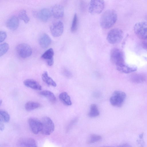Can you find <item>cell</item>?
<instances>
[{
    "mask_svg": "<svg viewBox=\"0 0 147 147\" xmlns=\"http://www.w3.org/2000/svg\"><path fill=\"white\" fill-rule=\"evenodd\" d=\"M76 122V120L75 119L71 121V122L69 124L67 128V131H68L73 126L74 124Z\"/></svg>",
    "mask_w": 147,
    "mask_h": 147,
    "instance_id": "obj_32",
    "label": "cell"
},
{
    "mask_svg": "<svg viewBox=\"0 0 147 147\" xmlns=\"http://www.w3.org/2000/svg\"><path fill=\"white\" fill-rule=\"evenodd\" d=\"M59 98L61 101L65 105L70 106L72 104L70 96L65 92L61 93L59 95Z\"/></svg>",
    "mask_w": 147,
    "mask_h": 147,
    "instance_id": "obj_19",
    "label": "cell"
},
{
    "mask_svg": "<svg viewBox=\"0 0 147 147\" xmlns=\"http://www.w3.org/2000/svg\"><path fill=\"white\" fill-rule=\"evenodd\" d=\"M30 127L32 133L37 134L40 132L42 128L41 121L34 118H30L28 120Z\"/></svg>",
    "mask_w": 147,
    "mask_h": 147,
    "instance_id": "obj_9",
    "label": "cell"
},
{
    "mask_svg": "<svg viewBox=\"0 0 147 147\" xmlns=\"http://www.w3.org/2000/svg\"><path fill=\"white\" fill-rule=\"evenodd\" d=\"M105 2L103 0H94L90 1L89 6V12L93 15L101 13L105 7Z\"/></svg>",
    "mask_w": 147,
    "mask_h": 147,
    "instance_id": "obj_6",
    "label": "cell"
},
{
    "mask_svg": "<svg viewBox=\"0 0 147 147\" xmlns=\"http://www.w3.org/2000/svg\"><path fill=\"white\" fill-rule=\"evenodd\" d=\"M123 36L122 30L119 28L112 29L108 33L107 40L111 44H115L119 42L122 40Z\"/></svg>",
    "mask_w": 147,
    "mask_h": 147,
    "instance_id": "obj_2",
    "label": "cell"
},
{
    "mask_svg": "<svg viewBox=\"0 0 147 147\" xmlns=\"http://www.w3.org/2000/svg\"><path fill=\"white\" fill-rule=\"evenodd\" d=\"M50 30L52 35L55 37H59L62 34L64 30V25L61 21L53 23L51 26Z\"/></svg>",
    "mask_w": 147,
    "mask_h": 147,
    "instance_id": "obj_10",
    "label": "cell"
},
{
    "mask_svg": "<svg viewBox=\"0 0 147 147\" xmlns=\"http://www.w3.org/2000/svg\"><path fill=\"white\" fill-rule=\"evenodd\" d=\"M40 106V104L37 102L30 101L27 102L25 105L26 110L30 111L39 108Z\"/></svg>",
    "mask_w": 147,
    "mask_h": 147,
    "instance_id": "obj_21",
    "label": "cell"
},
{
    "mask_svg": "<svg viewBox=\"0 0 147 147\" xmlns=\"http://www.w3.org/2000/svg\"><path fill=\"white\" fill-rule=\"evenodd\" d=\"M144 47L146 49H147V42H146L143 43Z\"/></svg>",
    "mask_w": 147,
    "mask_h": 147,
    "instance_id": "obj_35",
    "label": "cell"
},
{
    "mask_svg": "<svg viewBox=\"0 0 147 147\" xmlns=\"http://www.w3.org/2000/svg\"><path fill=\"white\" fill-rule=\"evenodd\" d=\"M34 14L36 18L43 22L47 21L51 15L50 10L46 8H43L38 11H35Z\"/></svg>",
    "mask_w": 147,
    "mask_h": 147,
    "instance_id": "obj_11",
    "label": "cell"
},
{
    "mask_svg": "<svg viewBox=\"0 0 147 147\" xmlns=\"http://www.w3.org/2000/svg\"><path fill=\"white\" fill-rule=\"evenodd\" d=\"M134 30L139 38L147 40V22L142 21L136 23L134 26Z\"/></svg>",
    "mask_w": 147,
    "mask_h": 147,
    "instance_id": "obj_3",
    "label": "cell"
},
{
    "mask_svg": "<svg viewBox=\"0 0 147 147\" xmlns=\"http://www.w3.org/2000/svg\"><path fill=\"white\" fill-rule=\"evenodd\" d=\"M102 147H114L111 146H105Z\"/></svg>",
    "mask_w": 147,
    "mask_h": 147,
    "instance_id": "obj_36",
    "label": "cell"
},
{
    "mask_svg": "<svg viewBox=\"0 0 147 147\" xmlns=\"http://www.w3.org/2000/svg\"><path fill=\"white\" fill-rule=\"evenodd\" d=\"M99 114V111L97 105L95 104L91 105L88 114V116L90 117H94L98 116Z\"/></svg>",
    "mask_w": 147,
    "mask_h": 147,
    "instance_id": "obj_24",
    "label": "cell"
},
{
    "mask_svg": "<svg viewBox=\"0 0 147 147\" xmlns=\"http://www.w3.org/2000/svg\"><path fill=\"white\" fill-rule=\"evenodd\" d=\"M42 78L43 81L48 85L53 87L56 86V83L49 76L47 71H45L43 72L42 75Z\"/></svg>",
    "mask_w": 147,
    "mask_h": 147,
    "instance_id": "obj_20",
    "label": "cell"
},
{
    "mask_svg": "<svg viewBox=\"0 0 147 147\" xmlns=\"http://www.w3.org/2000/svg\"><path fill=\"white\" fill-rule=\"evenodd\" d=\"M18 143L20 147H37L35 141L31 138L21 139Z\"/></svg>",
    "mask_w": 147,
    "mask_h": 147,
    "instance_id": "obj_13",
    "label": "cell"
},
{
    "mask_svg": "<svg viewBox=\"0 0 147 147\" xmlns=\"http://www.w3.org/2000/svg\"><path fill=\"white\" fill-rule=\"evenodd\" d=\"M144 134L142 133L140 134L138 138L136 140L137 144L138 147H144L145 142L144 140Z\"/></svg>",
    "mask_w": 147,
    "mask_h": 147,
    "instance_id": "obj_30",
    "label": "cell"
},
{
    "mask_svg": "<svg viewBox=\"0 0 147 147\" xmlns=\"http://www.w3.org/2000/svg\"><path fill=\"white\" fill-rule=\"evenodd\" d=\"M10 117L8 113L4 110L0 111V121L3 122H8L10 120Z\"/></svg>",
    "mask_w": 147,
    "mask_h": 147,
    "instance_id": "obj_25",
    "label": "cell"
},
{
    "mask_svg": "<svg viewBox=\"0 0 147 147\" xmlns=\"http://www.w3.org/2000/svg\"><path fill=\"white\" fill-rule=\"evenodd\" d=\"M110 58L112 63L116 66L125 63L123 53L120 49L118 48H114L111 50Z\"/></svg>",
    "mask_w": 147,
    "mask_h": 147,
    "instance_id": "obj_4",
    "label": "cell"
},
{
    "mask_svg": "<svg viewBox=\"0 0 147 147\" xmlns=\"http://www.w3.org/2000/svg\"><path fill=\"white\" fill-rule=\"evenodd\" d=\"M131 81L135 83H140L144 82L146 77L144 75L138 74H134L130 77Z\"/></svg>",
    "mask_w": 147,
    "mask_h": 147,
    "instance_id": "obj_23",
    "label": "cell"
},
{
    "mask_svg": "<svg viewBox=\"0 0 147 147\" xmlns=\"http://www.w3.org/2000/svg\"><path fill=\"white\" fill-rule=\"evenodd\" d=\"M51 12L55 18H62L64 13V8L61 5H55L52 8Z\"/></svg>",
    "mask_w": 147,
    "mask_h": 147,
    "instance_id": "obj_16",
    "label": "cell"
},
{
    "mask_svg": "<svg viewBox=\"0 0 147 147\" xmlns=\"http://www.w3.org/2000/svg\"><path fill=\"white\" fill-rule=\"evenodd\" d=\"M24 84L26 86L33 89L38 90L42 89V86L39 84L33 79H26L24 81Z\"/></svg>",
    "mask_w": 147,
    "mask_h": 147,
    "instance_id": "obj_18",
    "label": "cell"
},
{
    "mask_svg": "<svg viewBox=\"0 0 147 147\" xmlns=\"http://www.w3.org/2000/svg\"><path fill=\"white\" fill-rule=\"evenodd\" d=\"M78 18L76 13L74 15L71 26V30L72 32H75L78 28Z\"/></svg>",
    "mask_w": 147,
    "mask_h": 147,
    "instance_id": "obj_26",
    "label": "cell"
},
{
    "mask_svg": "<svg viewBox=\"0 0 147 147\" xmlns=\"http://www.w3.org/2000/svg\"><path fill=\"white\" fill-rule=\"evenodd\" d=\"M9 48L8 44L6 42L1 44L0 45V56L3 55L8 51Z\"/></svg>",
    "mask_w": 147,
    "mask_h": 147,
    "instance_id": "obj_29",
    "label": "cell"
},
{
    "mask_svg": "<svg viewBox=\"0 0 147 147\" xmlns=\"http://www.w3.org/2000/svg\"><path fill=\"white\" fill-rule=\"evenodd\" d=\"M7 34L6 32L3 31H1L0 33V42H3L6 38Z\"/></svg>",
    "mask_w": 147,
    "mask_h": 147,
    "instance_id": "obj_31",
    "label": "cell"
},
{
    "mask_svg": "<svg viewBox=\"0 0 147 147\" xmlns=\"http://www.w3.org/2000/svg\"><path fill=\"white\" fill-rule=\"evenodd\" d=\"M126 97L125 93L122 91H115L110 98V102L113 106L121 107L123 104Z\"/></svg>",
    "mask_w": 147,
    "mask_h": 147,
    "instance_id": "obj_5",
    "label": "cell"
},
{
    "mask_svg": "<svg viewBox=\"0 0 147 147\" xmlns=\"http://www.w3.org/2000/svg\"><path fill=\"white\" fill-rule=\"evenodd\" d=\"M41 121L42 128L40 132L45 135H50L55 129V125L53 121L50 118L47 117H43Z\"/></svg>",
    "mask_w": 147,
    "mask_h": 147,
    "instance_id": "obj_7",
    "label": "cell"
},
{
    "mask_svg": "<svg viewBox=\"0 0 147 147\" xmlns=\"http://www.w3.org/2000/svg\"><path fill=\"white\" fill-rule=\"evenodd\" d=\"M51 42V39L46 33L42 34L38 39V43L40 47L43 48H47Z\"/></svg>",
    "mask_w": 147,
    "mask_h": 147,
    "instance_id": "obj_15",
    "label": "cell"
},
{
    "mask_svg": "<svg viewBox=\"0 0 147 147\" xmlns=\"http://www.w3.org/2000/svg\"><path fill=\"white\" fill-rule=\"evenodd\" d=\"M54 52L53 49L51 48L46 51L42 55L41 57L46 60L47 65L51 66L54 63L53 56Z\"/></svg>",
    "mask_w": 147,
    "mask_h": 147,
    "instance_id": "obj_12",
    "label": "cell"
},
{
    "mask_svg": "<svg viewBox=\"0 0 147 147\" xmlns=\"http://www.w3.org/2000/svg\"><path fill=\"white\" fill-rule=\"evenodd\" d=\"M117 147H132L131 145L127 143H125L119 145Z\"/></svg>",
    "mask_w": 147,
    "mask_h": 147,
    "instance_id": "obj_34",
    "label": "cell"
},
{
    "mask_svg": "<svg viewBox=\"0 0 147 147\" xmlns=\"http://www.w3.org/2000/svg\"><path fill=\"white\" fill-rule=\"evenodd\" d=\"M116 68L119 71L125 74L134 72L137 69L135 66L129 65L125 63L116 66Z\"/></svg>",
    "mask_w": 147,
    "mask_h": 147,
    "instance_id": "obj_17",
    "label": "cell"
},
{
    "mask_svg": "<svg viewBox=\"0 0 147 147\" xmlns=\"http://www.w3.org/2000/svg\"><path fill=\"white\" fill-rule=\"evenodd\" d=\"M17 53L22 58L30 56L32 53V49L30 46L26 43H22L17 45L16 48Z\"/></svg>",
    "mask_w": 147,
    "mask_h": 147,
    "instance_id": "obj_8",
    "label": "cell"
},
{
    "mask_svg": "<svg viewBox=\"0 0 147 147\" xmlns=\"http://www.w3.org/2000/svg\"><path fill=\"white\" fill-rule=\"evenodd\" d=\"M117 19V13L114 10L108 9L102 14L100 19L101 27L105 29H108L112 27Z\"/></svg>",
    "mask_w": 147,
    "mask_h": 147,
    "instance_id": "obj_1",
    "label": "cell"
},
{
    "mask_svg": "<svg viewBox=\"0 0 147 147\" xmlns=\"http://www.w3.org/2000/svg\"><path fill=\"white\" fill-rule=\"evenodd\" d=\"M18 17L20 19L23 20L25 23H28L29 21V18L27 14L26 11L25 10H21L19 12Z\"/></svg>",
    "mask_w": 147,
    "mask_h": 147,
    "instance_id": "obj_27",
    "label": "cell"
},
{
    "mask_svg": "<svg viewBox=\"0 0 147 147\" xmlns=\"http://www.w3.org/2000/svg\"><path fill=\"white\" fill-rule=\"evenodd\" d=\"M102 139V137L99 135L96 134L91 135L88 138L87 143L89 144H92L97 142Z\"/></svg>",
    "mask_w": 147,
    "mask_h": 147,
    "instance_id": "obj_28",
    "label": "cell"
},
{
    "mask_svg": "<svg viewBox=\"0 0 147 147\" xmlns=\"http://www.w3.org/2000/svg\"><path fill=\"white\" fill-rule=\"evenodd\" d=\"M41 95L47 98L50 101L54 102L56 101V98L54 94L51 92L47 90H43L40 92Z\"/></svg>",
    "mask_w": 147,
    "mask_h": 147,
    "instance_id": "obj_22",
    "label": "cell"
},
{
    "mask_svg": "<svg viewBox=\"0 0 147 147\" xmlns=\"http://www.w3.org/2000/svg\"><path fill=\"white\" fill-rule=\"evenodd\" d=\"M19 24V20L18 17L14 16H11L7 20L6 22V25L10 30H14L18 28Z\"/></svg>",
    "mask_w": 147,
    "mask_h": 147,
    "instance_id": "obj_14",
    "label": "cell"
},
{
    "mask_svg": "<svg viewBox=\"0 0 147 147\" xmlns=\"http://www.w3.org/2000/svg\"><path fill=\"white\" fill-rule=\"evenodd\" d=\"M3 122L0 121V129L1 131L3 130L4 129V125Z\"/></svg>",
    "mask_w": 147,
    "mask_h": 147,
    "instance_id": "obj_33",
    "label": "cell"
}]
</instances>
